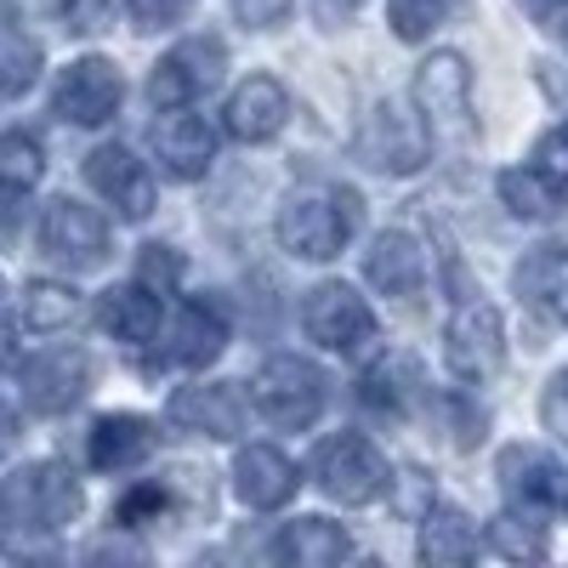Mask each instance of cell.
Wrapping results in <instances>:
<instances>
[{
	"label": "cell",
	"instance_id": "obj_21",
	"mask_svg": "<svg viewBox=\"0 0 568 568\" xmlns=\"http://www.w3.org/2000/svg\"><path fill=\"white\" fill-rule=\"evenodd\" d=\"M511 291L524 296L529 313L568 324V245H535L511 267Z\"/></svg>",
	"mask_w": 568,
	"mask_h": 568
},
{
	"label": "cell",
	"instance_id": "obj_30",
	"mask_svg": "<svg viewBox=\"0 0 568 568\" xmlns=\"http://www.w3.org/2000/svg\"><path fill=\"white\" fill-rule=\"evenodd\" d=\"M40 80V45L23 29H0V103L23 98Z\"/></svg>",
	"mask_w": 568,
	"mask_h": 568
},
{
	"label": "cell",
	"instance_id": "obj_1",
	"mask_svg": "<svg viewBox=\"0 0 568 568\" xmlns=\"http://www.w3.org/2000/svg\"><path fill=\"white\" fill-rule=\"evenodd\" d=\"M80 506H85V489L63 460H29L0 484V529L52 535L74 524Z\"/></svg>",
	"mask_w": 568,
	"mask_h": 568
},
{
	"label": "cell",
	"instance_id": "obj_2",
	"mask_svg": "<svg viewBox=\"0 0 568 568\" xmlns=\"http://www.w3.org/2000/svg\"><path fill=\"white\" fill-rule=\"evenodd\" d=\"M449 284H455V302H449V324H444V358L460 382H489L506 358L500 307L484 291H471L455 256H449Z\"/></svg>",
	"mask_w": 568,
	"mask_h": 568
},
{
	"label": "cell",
	"instance_id": "obj_17",
	"mask_svg": "<svg viewBox=\"0 0 568 568\" xmlns=\"http://www.w3.org/2000/svg\"><path fill=\"white\" fill-rule=\"evenodd\" d=\"M364 278H369L382 296H420L426 278H433V262H426V251H420L415 233L387 227V233H375V245H369V256H364Z\"/></svg>",
	"mask_w": 568,
	"mask_h": 568
},
{
	"label": "cell",
	"instance_id": "obj_42",
	"mask_svg": "<svg viewBox=\"0 0 568 568\" xmlns=\"http://www.w3.org/2000/svg\"><path fill=\"white\" fill-rule=\"evenodd\" d=\"M524 7H529V12H535V18H551V12H557V7H562V0H524Z\"/></svg>",
	"mask_w": 568,
	"mask_h": 568
},
{
	"label": "cell",
	"instance_id": "obj_23",
	"mask_svg": "<svg viewBox=\"0 0 568 568\" xmlns=\"http://www.w3.org/2000/svg\"><path fill=\"white\" fill-rule=\"evenodd\" d=\"M98 318L114 342L125 347H149L160 336V324H165V307H160V291H149V284H114V291H103L98 302Z\"/></svg>",
	"mask_w": 568,
	"mask_h": 568
},
{
	"label": "cell",
	"instance_id": "obj_32",
	"mask_svg": "<svg viewBox=\"0 0 568 568\" xmlns=\"http://www.w3.org/2000/svg\"><path fill=\"white\" fill-rule=\"evenodd\" d=\"M449 12H455V0H387V23L398 40H426Z\"/></svg>",
	"mask_w": 568,
	"mask_h": 568
},
{
	"label": "cell",
	"instance_id": "obj_38",
	"mask_svg": "<svg viewBox=\"0 0 568 568\" xmlns=\"http://www.w3.org/2000/svg\"><path fill=\"white\" fill-rule=\"evenodd\" d=\"M109 12H114V0H63V23L74 34H98L109 23Z\"/></svg>",
	"mask_w": 568,
	"mask_h": 568
},
{
	"label": "cell",
	"instance_id": "obj_13",
	"mask_svg": "<svg viewBox=\"0 0 568 568\" xmlns=\"http://www.w3.org/2000/svg\"><path fill=\"white\" fill-rule=\"evenodd\" d=\"M426 149H433V136H426V125L404 120L393 103H375L364 131H358V160L375 165V171H393V176H409L426 165Z\"/></svg>",
	"mask_w": 568,
	"mask_h": 568
},
{
	"label": "cell",
	"instance_id": "obj_4",
	"mask_svg": "<svg viewBox=\"0 0 568 568\" xmlns=\"http://www.w3.org/2000/svg\"><path fill=\"white\" fill-rule=\"evenodd\" d=\"M415 109L438 149H466L478 120H471V69L460 52H433L415 74Z\"/></svg>",
	"mask_w": 568,
	"mask_h": 568
},
{
	"label": "cell",
	"instance_id": "obj_14",
	"mask_svg": "<svg viewBox=\"0 0 568 568\" xmlns=\"http://www.w3.org/2000/svg\"><path fill=\"white\" fill-rule=\"evenodd\" d=\"M302 489V471L296 460L273 449V444H245L240 455H233V495H240L251 511H278L291 506Z\"/></svg>",
	"mask_w": 568,
	"mask_h": 568
},
{
	"label": "cell",
	"instance_id": "obj_41",
	"mask_svg": "<svg viewBox=\"0 0 568 568\" xmlns=\"http://www.w3.org/2000/svg\"><path fill=\"white\" fill-rule=\"evenodd\" d=\"M12 444H18V415H12L7 404H0V455H7Z\"/></svg>",
	"mask_w": 568,
	"mask_h": 568
},
{
	"label": "cell",
	"instance_id": "obj_19",
	"mask_svg": "<svg viewBox=\"0 0 568 568\" xmlns=\"http://www.w3.org/2000/svg\"><path fill=\"white\" fill-rule=\"evenodd\" d=\"M284 120H291V91H284L273 74H251L240 91L227 98V136H240V142H273L284 131Z\"/></svg>",
	"mask_w": 568,
	"mask_h": 568
},
{
	"label": "cell",
	"instance_id": "obj_31",
	"mask_svg": "<svg viewBox=\"0 0 568 568\" xmlns=\"http://www.w3.org/2000/svg\"><path fill=\"white\" fill-rule=\"evenodd\" d=\"M40 176H45L40 142L23 136V131H7V136H0V187H12V194H29Z\"/></svg>",
	"mask_w": 568,
	"mask_h": 568
},
{
	"label": "cell",
	"instance_id": "obj_40",
	"mask_svg": "<svg viewBox=\"0 0 568 568\" xmlns=\"http://www.w3.org/2000/svg\"><path fill=\"white\" fill-rule=\"evenodd\" d=\"M18 200L12 187H0V245H12V233H18Z\"/></svg>",
	"mask_w": 568,
	"mask_h": 568
},
{
	"label": "cell",
	"instance_id": "obj_35",
	"mask_svg": "<svg viewBox=\"0 0 568 568\" xmlns=\"http://www.w3.org/2000/svg\"><path fill=\"white\" fill-rule=\"evenodd\" d=\"M165 511V489L160 484H142V489H131L120 506H114V524L120 529H142L149 524V517H160Z\"/></svg>",
	"mask_w": 568,
	"mask_h": 568
},
{
	"label": "cell",
	"instance_id": "obj_10",
	"mask_svg": "<svg viewBox=\"0 0 568 568\" xmlns=\"http://www.w3.org/2000/svg\"><path fill=\"white\" fill-rule=\"evenodd\" d=\"M120 98H125V80L109 58H74L63 74H58V91H52V114L80 125V131H98L120 114Z\"/></svg>",
	"mask_w": 568,
	"mask_h": 568
},
{
	"label": "cell",
	"instance_id": "obj_33",
	"mask_svg": "<svg viewBox=\"0 0 568 568\" xmlns=\"http://www.w3.org/2000/svg\"><path fill=\"white\" fill-rule=\"evenodd\" d=\"M529 165H535V171H540L546 182H557L562 194H568V125H557V131H546V136L535 142Z\"/></svg>",
	"mask_w": 568,
	"mask_h": 568
},
{
	"label": "cell",
	"instance_id": "obj_6",
	"mask_svg": "<svg viewBox=\"0 0 568 568\" xmlns=\"http://www.w3.org/2000/svg\"><path fill=\"white\" fill-rule=\"evenodd\" d=\"M324 369L302 353H273L256 382H251V398L262 409V420L284 426V433H307V426L324 415Z\"/></svg>",
	"mask_w": 568,
	"mask_h": 568
},
{
	"label": "cell",
	"instance_id": "obj_34",
	"mask_svg": "<svg viewBox=\"0 0 568 568\" xmlns=\"http://www.w3.org/2000/svg\"><path fill=\"white\" fill-rule=\"evenodd\" d=\"M136 278L149 284V291L171 296L176 278H182V256H176L171 245H149V251H142V262H136Z\"/></svg>",
	"mask_w": 568,
	"mask_h": 568
},
{
	"label": "cell",
	"instance_id": "obj_26",
	"mask_svg": "<svg viewBox=\"0 0 568 568\" xmlns=\"http://www.w3.org/2000/svg\"><path fill=\"white\" fill-rule=\"evenodd\" d=\"M500 205L517 216V222H557L562 211H568V194L557 182H546L535 165H511V171H500Z\"/></svg>",
	"mask_w": 568,
	"mask_h": 568
},
{
	"label": "cell",
	"instance_id": "obj_28",
	"mask_svg": "<svg viewBox=\"0 0 568 568\" xmlns=\"http://www.w3.org/2000/svg\"><path fill=\"white\" fill-rule=\"evenodd\" d=\"M74 313H80V296L69 291V284H58V278H34V284H23V307H18V318H23V329H34V336H52V329H63Z\"/></svg>",
	"mask_w": 568,
	"mask_h": 568
},
{
	"label": "cell",
	"instance_id": "obj_18",
	"mask_svg": "<svg viewBox=\"0 0 568 568\" xmlns=\"http://www.w3.org/2000/svg\"><path fill=\"white\" fill-rule=\"evenodd\" d=\"M171 426H182V433H200V438H240L245 433V398L222 387V382H200V387H182L171 398Z\"/></svg>",
	"mask_w": 568,
	"mask_h": 568
},
{
	"label": "cell",
	"instance_id": "obj_22",
	"mask_svg": "<svg viewBox=\"0 0 568 568\" xmlns=\"http://www.w3.org/2000/svg\"><path fill=\"white\" fill-rule=\"evenodd\" d=\"M154 455V420L149 415H98L85 433V460L98 471H131Z\"/></svg>",
	"mask_w": 568,
	"mask_h": 568
},
{
	"label": "cell",
	"instance_id": "obj_11",
	"mask_svg": "<svg viewBox=\"0 0 568 568\" xmlns=\"http://www.w3.org/2000/svg\"><path fill=\"white\" fill-rule=\"evenodd\" d=\"M23 404L34 415H63L91 393V353L85 347H52V353H34L18 375Z\"/></svg>",
	"mask_w": 568,
	"mask_h": 568
},
{
	"label": "cell",
	"instance_id": "obj_8",
	"mask_svg": "<svg viewBox=\"0 0 568 568\" xmlns=\"http://www.w3.org/2000/svg\"><path fill=\"white\" fill-rule=\"evenodd\" d=\"M302 329H307V342H318L329 353H358L364 342H375V313L353 284L324 278L302 296Z\"/></svg>",
	"mask_w": 568,
	"mask_h": 568
},
{
	"label": "cell",
	"instance_id": "obj_39",
	"mask_svg": "<svg viewBox=\"0 0 568 568\" xmlns=\"http://www.w3.org/2000/svg\"><path fill=\"white\" fill-rule=\"evenodd\" d=\"M296 0H233V12H240V23L251 29H278L284 18H291Z\"/></svg>",
	"mask_w": 568,
	"mask_h": 568
},
{
	"label": "cell",
	"instance_id": "obj_29",
	"mask_svg": "<svg viewBox=\"0 0 568 568\" xmlns=\"http://www.w3.org/2000/svg\"><path fill=\"white\" fill-rule=\"evenodd\" d=\"M489 546H495L500 557H511V562L546 557V524H540V511H529V506L500 511L495 524H489Z\"/></svg>",
	"mask_w": 568,
	"mask_h": 568
},
{
	"label": "cell",
	"instance_id": "obj_9",
	"mask_svg": "<svg viewBox=\"0 0 568 568\" xmlns=\"http://www.w3.org/2000/svg\"><path fill=\"white\" fill-rule=\"evenodd\" d=\"M40 251L52 262H63L69 273H98L109 262V222L91 205L63 194L40 211Z\"/></svg>",
	"mask_w": 568,
	"mask_h": 568
},
{
	"label": "cell",
	"instance_id": "obj_20",
	"mask_svg": "<svg viewBox=\"0 0 568 568\" xmlns=\"http://www.w3.org/2000/svg\"><path fill=\"white\" fill-rule=\"evenodd\" d=\"M358 398L375 409V415H409L426 404V369L415 353H382L364 375H358Z\"/></svg>",
	"mask_w": 568,
	"mask_h": 568
},
{
	"label": "cell",
	"instance_id": "obj_16",
	"mask_svg": "<svg viewBox=\"0 0 568 568\" xmlns=\"http://www.w3.org/2000/svg\"><path fill=\"white\" fill-rule=\"evenodd\" d=\"M495 478H500L511 506H529V511H546L551 500H568L562 466L546 449H535V444H506L500 460H495Z\"/></svg>",
	"mask_w": 568,
	"mask_h": 568
},
{
	"label": "cell",
	"instance_id": "obj_25",
	"mask_svg": "<svg viewBox=\"0 0 568 568\" xmlns=\"http://www.w3.org/2000/svg\"><path fill=\"white\" fill-rule=\"evenodd\" d=\"M222 347H227V318H222V307H216V302H187V307L176 313V324H171L165 358H171V364H187V369H205V364L222 358Z\"/></svg>",
	"mask_w": 568,
	"mask_h": 568
},
{
	"label": "cell",
	"instance_id": "obj_24",
	"mask_svg": "<svg viewBox=\"0 0 568 568\" xmlns=\"http://www.w3.org/2000/svg\"><path fill=\"white\" fill-rule=\"evenodd\" d=\"M278 562H296V568H329L353 557V535L342 524H329V517H296V524H284L278 540L267 546Z\"/></svg>",
	"mask_w": 568,
	"mask_h": 568
},
{
	"label": "cell",
	"instance_id": "obj_5",
	"mask_svg": "<svg viewBox=\"0 0 568 568\" xmlns=\"http://www.w3.org/2000/svg\"><path fill=\"white\" fill-rule=\"evenodd\" d=\"M313 484L336 506H369L393 489V466L364 433H336L313 449Z\"/></svg>",
	"mask_w": 568,
	"mask_h": 568
},
{
	"label": "cell",
	"instance_id": "obj_36",
	"mask_svg": "<svg viewBox=\"0 0 568 568\" xmlns=\"http://www.w3.org/2000/svg\"><path fill=\"white\" fill-rule=\"evenodd\" d=\"M540 420H546V433H551L557 444H568V369L551 375V387H546V398H540Z\"/></svg>",
	"mask_w": 568,
	"mask_h": 568
},
{
	"label": "cell",
	"instance_id": "obj_7",
	"mask_svg": "<svg viewBox=\"0 0 568 568\" xmlns=\"http://www.w3.org/2000/svg\"><path fill=\"white\" fill-rule=\"evenodd\" d=\"M222 69H227L222 34H187V40H176L171 52L154 63L149 98H154V109H194L205 91H216Z\"/></svg>",
	"mask_w": 568,
	"mask_h": 568
},
{
	"label": "cell",
	"instance_id": "obj_37",
	"mask_svg": "<svg viewBox=\"0 0 568 568\" xmlns=\"http://www.w3.org/2000/svg\"><path fill=\"white\" fill-rule=\"evenodd\" d=\"M125 7H131L136 29H171L187 18V0H125Z\"/></svg>",
	"mask_w": 568,
	"mask_h": 568
},
{
	"label": "cell",
	"instance_id": "obj_27",
	"mask_svg": "<svg viewBox=\"0 0 568 568\" xmlns=\"http://www.w3.org/2000/svg\"><path fill=\"white\" fill-rule=\"evenodd\" d=\"M420 557L438 562V568H460V562L478 557V529L466 524V511L426 506V517H420Z\"/></svg>",
	"mask_w": 568,
	"mask_h": 568
},
{
	"label": "cell",
	"instance_id": "obj_3",
	"mask_svg": "<svg viewBox=\"0 0 568 568\" xmlns=\"http://www.w3.org/2000/svg\"><path fill=\"white\" fill-rule=\"evenodd\" d=\"M358 194H318V187H302V194H291L278 205V245L291 251L296 262H329V256H342V245L358 233Z\"/></svg>",
	"mask_w": 568,
	"mask_h": 568
},
{
	"label": "cell",
	"instance_id": "obj_43",
	"mask_svg": "<svg viewBox=\"0 0 568 568\" xmlns=\"http://www.w3.org/2000/svg\"><path fill=\"white\" fill-rule=\"evenodd\" d=\"M0 296H7V284H0Z\"/></svg>",
	"mask_w": 568,
	"mask_h": 568
},
{
	"label": "cell",
	"instance_id": "obj_15",
	"mask_svg": "<svg viewBox=\"0 0 568 568\" xmlns=\"http://www.w3.org/2000/svg\"><path fill=\"white\" fill-rule=\"evenodd\" d=\"M154 160L176 182H200L216 160V131L187 109H165V120L154 125Z\"/></svg>",
	"mask_w": 568,
	"mask_h": 568
},
{
	"label": "cell",
	"instance_id": "obj_12",
	"mask_svg": "<svg viewBox=\"0 0 568 568\" xmlns=\"http://www.w3.org/2000/svg\"><path fill=\"white\" fill-rule=\"evenodd\" d=\"M85 182L98 187L125 222H142L154 211V171H149V160L120 149V142H103V149L85 154Z\"/></svg>",
	"mask_w": 568,
	"mask_h": 568
}]
</instances>
